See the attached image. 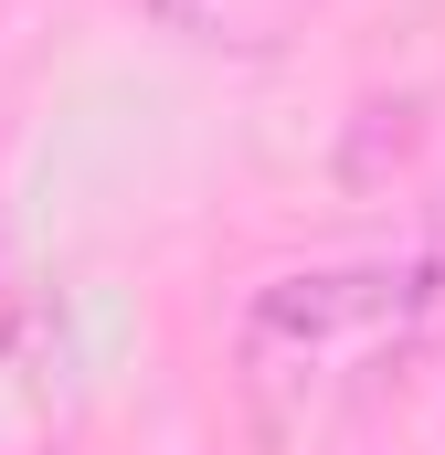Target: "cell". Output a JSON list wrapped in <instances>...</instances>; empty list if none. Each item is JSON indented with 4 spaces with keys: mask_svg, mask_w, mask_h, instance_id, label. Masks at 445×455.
<instances>
[{
    "mask_svg": "<svg viewBox=\"0 0 445 455\" xmlns=\"http://www.w3.org/2000/svg\"><path fill=\"white\" fill-rule=\"evenodd\" d=\"M435 275L414 265H297L276 286H255L244 307V381L276 424H319L339 403H360L403 349L435 329Z\"/></svg>",
    "mask_w": 445,
    "mask_h": 455,
    "instance_id": "6da1fadb",
    "label": "cell"
},
{
    "mask_svg": "<svg viewBox=\"0 0 445 455\" xmlns=\"http://www.w3.org/2000/svg\"><path fill=\"white\" fill-rule=\"evenodd\" d=\"M149 11L191 43H276L297 21V0H149Z\"/></svg>",
    "mask_w": 445,
    "mask_h": 455,
    "instance_id": "7a4b0ae2",
    "label": "cell"
},
{
    "mask_svg": "<svg viewBox=\"0 0 445 455\" xmlns=\"http://www.w3.org/2000/svg\"><path fill=\"white\" fill-rule=\"evenodd\" d=\"M11 318H21V286H11V243H0V349H11Z\"/></svg>",
    "mask_w": 445,
    "mask_h": 455,
    "instance_id": "3957f363",
    "label": "cell"
},
{
    "mask_svg": "<svg viewBox=\"0 0 445 455\" xmlns=\"http://www.w3.org/2000/svg\"><path fill=\"white\" fill-rule=\"evenodd\" d=\"M425 275H435V307H445V223H435V254H425Z\"/></svg>",
    "mask_w": 445,
    "mask_h": 455,
    "instance_id": "277c9868",
    "label": "cell"
}]
</instances>
